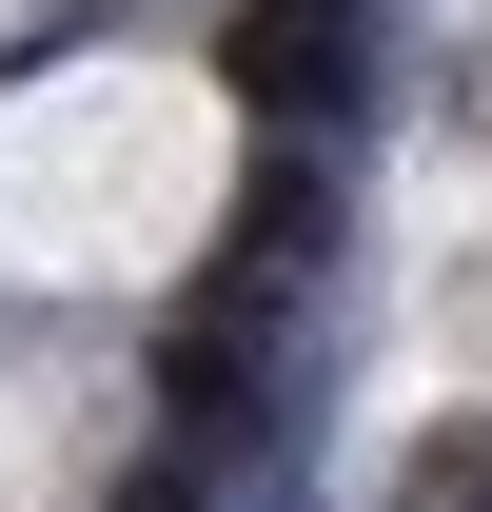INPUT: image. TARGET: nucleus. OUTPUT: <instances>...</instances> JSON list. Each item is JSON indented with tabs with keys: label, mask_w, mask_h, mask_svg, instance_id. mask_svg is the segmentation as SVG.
Wrapping results in <instances>:
<instances>
[{
	"label": "nucleus",
	"mask_w": 492,
	"mask_h": 512,
	"mask_svg": "<svg viewBox=\"0 0 492 512\" xmlns=\"http://www.w3.org/2000/svg\"><path fill=\"white\" fill-rule=\"evenodd\" d=\"M217 60H237L256 119H355L374 40H355V0H237V20H217Z\"/></svg>",
	"instance_id": "f257e3e1"
},
{
	"label": "nucleus",
	"mask_w": 492,
	"mask_h": 512,
	"mask_svg": "<svg viewBox=\"0 0 492 512\" xmlns=\"http://www.w3.org/2000/svg\"><path fill=\"white\" fill-rule=\"evenodd\" d=\"M394 512H492V434H453V414H433V434L394 453Z\"/></svg>",
	"instance_id": "f03ea898"
},
{
	"label": "nucleus",
	"mask_w": 492,
	"mask_h": 512,
	"mask_svg": "<svg viewBox=\"0 0 492 512\" xmlns=\"http://www.w3.org/2000/svg\"><path fill=\"white\" fill-rule=\"evenodd\" d=\"M119 512H217V453H138V493Z\"/></svg>",
	"instance_id": "7ed1b4c3"
}]
</instances>
